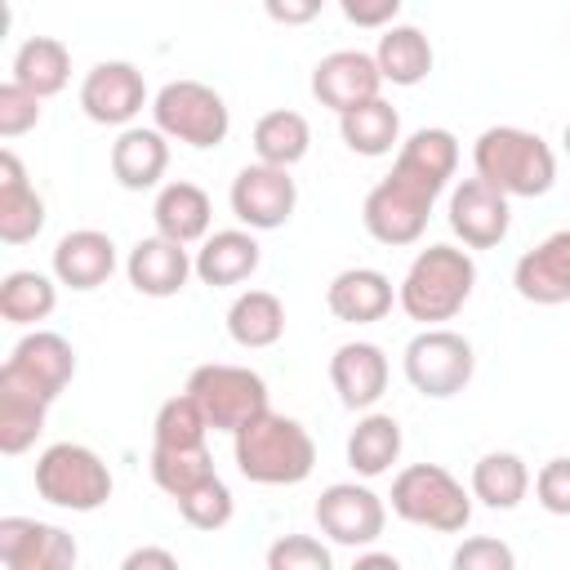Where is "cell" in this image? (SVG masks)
<instances>
[{"label": "cell", "instance_id": "obj_7", "mask_svg": "<svg viewBox=\"0 0 570 570\" xmlns=\"http://www.w3.org/2000/svg\"><path fill=\"white\" fill-rule=\"evenodd\" d=\"M401 370L410 379V387L428 401H450L459 396L472 374H476V352L463 334L445 330V325H423V334H414L405 343Z\"/></svg>", "mask_w": 570, "mask_h": 570}, {"label": "cell", "instance_id": "obj_15", "mask_svg": "<svg viewBox=\"0 0 570 570\" xmlns=\"http://www.w3.org/2000/svg\"><path fill=\"white\" fill-rule=\"evenodd\" d=\"M80 548L67 530L31 517H0V566L4 570H71Z\"/></svg>", "mask_w": 570, "mask_h": 570}, {"label": "cell", "instance_id": "obj_20", "mask_svg": "<svg viewBox=\"0 0 570 570\" xmlns=\"http://www.w3.org/2000/svg\"><path fill=\"white\" fill-rule=\"evenodd\" d=\"M392 303L396 289L379 267H343L325 289V307L343 325H374L392 312Z\"/></svg>", "mask_w": 570, "mask_h": 570}, {"label": "cell", "instance_id": "obj_4", "mask_svg": "<svg viewBox=\"0 0 570 570\" xmlns=\"http://www.w3.org/2000/svg\"><path fill=\"white\" fill-rule=\"evenodd\" d=\"M392 512L410 525L436 530V534H459L472 521V490L441 468V463H410L392 476Z\"/></svg>", "mask_w": 570, "mask_h": 570}, {"label": "cell", "instance_id": "obj_23", "mask_svg": "<svg viewBox=\"0 0 570 570\" xmlns=\"http://www.w3.org/2000/svg\"><path fill=\"white\" fill-rule=\"evenodd\" d=\"M169 169V138L156 125H125L111 142V178L125 191H147Z\"/></svg>", "mask_w": 570, "mask_h": 570}, {"label": "cell", "instance_id": "obj_42", "mask_svg": "<svg viewBox=\"0 0 570 570\" xmlns=\"http://www.w3.org/2000/svg\"><path fill=\"white\" fill-rule=\"evenodd\" d=\"M534 499L552 517H570V459L557 454L534 472Z\"/></svg>", "mask_w": 570, "mask_h": 570}, {"label": "cell", "instance_id": "obj_19", "mask_svg": "<svg viewBox=\"0 0 570 570\" xmlns=\"http://www.w3.org/2000/svg\"><path fill=\"white\" fill-rule=\"evenodd\" d=\"M111 272H116V240L98 227H76L53 245V281L76 294L107 285Z\"/></svg>", "mask_w": 570, "mask_h": 570}, {"label": "cell", "instance_id": "obj_18", "mask_svg": "<svg viewBox=\"0 0 570 570\" xmlns=\"http://www.w3.org/2000/svg\"><path fill=\"white\" fill-rule=\"evenodd\" d=\"M196 272V258L187 254V245L183 240H169V236H142L134 249H129V258H125V276H129V285L138 289V294H147V298H174L183 285H187V276Z\"/></svg>", "mask_w": 570, "mask_h": 570}, {"label": "cell", "instance_id": "obj_44", "mask_svg": "<svg viewBox=\"0 0 570 570\" xmlns=\"http://www.w3.org/2000/svg\"><path fill=\"white\" fill-rule=\"evenodd\" d=\"M263 9H267V18L281 22V27H307V22L321 18L325 0H263Z\"/></svg>", "mask_w": 570, "mask_h": 570}, {"label": "cell", "instance_id": "obj_43", "mask_svg": "<svg viewBox=\"0 0 570 570\" xmlns=\"http://www.w3.org/2000/svg\"><path fill=\"white\" fill-rule=\"evenodd\" d=\"M334 4L343 9V18H347L352 27L383 31V27H392V22H396V13H401V4H405V0H334Z\"/></svg>", "mask_w": 570, "mask_h": 570}, {"label": "cell", "instance_id": "obj_8", "mask_svg": "<svg viewBox=\"0 0 570 570\" xmlns=\"http://www.w3.org/2000/svg\"><path fill=\"white\" fill-rule=\"evenodd\" d=\"M187 392L200 401L214 432H240L254 414L267 410V383L249 365H227V361L196 365L187 374Z\"/></svg>", "mask_w": 570, "mask_h": 570}, {"label": "cell", "instance_id": "obj_37", "mask_svg": "<svg viewBox=\"0 0 570 570\" xmlns=\"http://www.w3.org/2000/svg\"><path fill=\"white\" fill-rule=\"evenodd\" d=\"M205 436H209V419L187 387L156 410L151 445H205Z\"/></svg>", "mask_w": 570, "mask_h": 570}, {"label": "cell", "instance_id": "obj_38", "mask_svg": "<svg viewBox=\"0 0 570 570\" xmlns=\"http://www.w3.org/2000/svg\"><path fill=\"white\" fill-rule=\"evenodd\" d=\"M174 503H178L183 521L196 525V530H223L232 521V512H236V499H232V490H227V481L218 472L205 476L200 485H191L187 494H178Z\"/></svg>", "mask_w": 570, "mask_h": 570}, {"label": "cell", "instance_id": "obj_41", "mask_svg": "<svg viewBox=\"0 0 570 570\" xmlns=\"http://www.w3.org/2000/svg\"><path fill=\"white\" fill-rule=\"evenodd\" d=\"M450 566H454V570H512V566H517V552H512L503 539L476 534V539H463V543L454 548Z\"/></svg>", "mask_w": 570, "mask_h": 570}, {"label": "cell", "instance_id": "obj_6", "mask_svg": "<svg viewBox=\"0 0 570 570\" xmlns=\"http://www.w3.org/2000/svg\"><path fill=\"white\" fill-rule=\"evenodd\" d=\"M36 494L53 508H67V512H94L111 499V468L89 450V445H76V441H58L49 445L40 459H36Z\"/></svg>", "mask_w": 570, "mask_h": 570}, {"label": "cell", "instance_id": "obj_10", "mask_svg": "<svg viewBox=\"0 0 570 570\" xmlns=\"http://www.w3.org/2000/svg\"><path fill=\"white\" fill-rule=\"evenodd\" d=\"M76 379V347L53 330H31L13 343L9 361L0 365V387L31 392L40 401H58Z\"/></svg>", "mask_w": 570, "mask_h": 570}, {"label": "cell", "instance_id": "obj_45", "mask_svg": "<svg viewBox=\"0 0 570 570\" xmlns=\"http://www.w3.org/2000/svg\"><path fill=\"white\" fill-rule=\"evenodd\" d=\"M120 566L125 570H178V557L169 548H134Z\"/></svg>", "mask_w": 570, "mask_h": 570}, {"label": "cell", "instance_id": "obj_13", "mask_svg": "<svg viewBox=\"0 0 570 570\" xmlns=\"http://www.w3.org/2000/svg\"><path fill=\"white\" fill-rule=\"evenodd\" d=\"M508 227H512V196L508 191H499L481 174L450 187V232L468 249H494V245H503Z\"/></svg>", "mask_w": 570, "mask_h": 570}, {"label": "cell", "instance_id": "obj_31", "mask_svg": "<svg viewBox=\"0 0 570 570\" xmlns=\"http://www.w3.org/2000/svg\"><path fill=\"white\" fill-rule=\"evenodd\" d=\"M530 494V468L512 450H490L472 463V499L494 512H512Z\"/></svg>", "mask_w": 570, "mask_h": 570}, {"label": "cell", "instance_id": "obj_24", "mask_svg": "<svg viewBox=\"0 0 570 570\" xmlns=\"http://www.w3.org/2000/svg\"><path fill=\"white\" fill-rule=\"evenodd\" d=\"M258 263H263V249H258V240H254L249 227L214 232V236H205L200 249H196V276H200V285H209V289H227V285L249 281V276L258 272Z\"/></svg>", "mask_w": 570, "mask_h": 570}, {"label": "cell", "instance_id": "obj_46", "mask_svg": "<svg viewBox=\"0 0 570 570\" xmlns=\"http://www.w3.org/2000/svg\"><path fill=\"white\" fill-rule=\"evenodd\" d=\"M374 566L396 570V557L392 552H356V570H374Z\"/></svg>", "mask_w": 570, "mask_h": 570}, {"label": "cell", "instance_id": "obj_12", "mask_svg": "<svg viewBox=\"0 0 570 570\" xmlns=\"http://www.w3.org/2000/svg\"><path fill=\"white\" fill-rule=\"evenodd\" d=\"M316 525L330 543L343 548H370L387 525V503L356 481H334L316 499Z\"/></svg>", "mask_w": 570, "mask_h": 570}, {"label": "cell", "instance_id": "obj_2", "mask_svg": "<svg viewBox=\"0 0 570 570\" xmlns=\"http://www.w3.org/2000/svg\"><path fill=\"white\" fill-rule=\"evenodd\" d=\"M476 285V263L459 245H428L405 267V281L396 285V303L419 325H441L463 312Z\"/></svg>", "mask_w": 570, "mask_h": 570}, {"label": "cell", "instance_id": "obj_3", "mask_svg": "<svg viewBox=\"0 0 570 570\" xmlns=\"http://www.w3.org/2000/svg\"><path fill=\"white\" fill-rule=\"evenodd\" d=\"M472 169L494 183L508 196L534 200L543 191H552L557 183V156L552 147L521 125H490L476 142H472Z\"/></svg>", "mask_w": 570, "mask_h": 570}, {"label": "cell", "instance_id": "obj_39", "mask_svg": "<svg viewBox=\"0 0 570 570\" xmlns=\"http://www.w3.org/2000/svg\"><path fill=\"white\" fill-rule=\"evenodd\" d=\"M267 570H334V552L312 534H281L267 548Z\"/></svg>", "mask_w": 570, "mask_h": 570}, {"label": "cell", "instance_id": "obj_11", "mask_svg": "<svg viewBox=\"0 0 570 570\" xmlns=\"http://www.w3.org/2000/svg\"><path fill=\"white\" fill-rule=\"evenodd\" d=\"M232 214L249 227V232H276L289 223L294 205H298V183L289 178L285 165H267V160H254L245 165L236 178H232Z\"/></svg>", "mask_w": 570, "mask_h": 570}, {"label": "cell", "instance_id": "obj_29", "mask_svg": "<svg viewBox=\"0 0 570 570\" xmlns=\"http://www.w3.org/2000/svg\"><path fill=\"white\" fill-rule=\"evenodd\" d=\"M227 334L236 347H276L285 334V303L272 289H245L227 307Z\"/></svg>", "mask_w": 570, "mask_h": 570}, {"label": "cell", "instance_id": "obj_30", "mask_svg": "<svg viewBox=\"0 0 570 570\" xmlns=\"http://www.w3.org/2000/svg\"><path fill=\"white\" fill-rule=\"evenodd\" d=\"M401 459V423L392 414L365 410L347 432V468L356 476H383Z\"/></svg>", "mask_w": 570, "mask_h": 570}, {"label": "cell", "instance_id": "obj_35", "mask_svg": "<svg viewBox=\"0 0 570 570\" xmlns=\"http://www.w3.org/2000/svg\"><path fill=\"white\" fill-rule=\"evenodd\" d=\"M205 476H214V459L209 445H151V481L178 499L191 485H200Z\"/></svg>", "mask_w": 570, "mask_h": 570}, {"label": "cell", "instance_id": "obj_36", "mask_svg": "<svg viewBox=\"0 0 570 570\" xmlns=\"http://www.w3.org/2000/svg\"><path fill=\"white\" fill-rule=\"evenodd\" d=\"M45 414H49V401L18 387H0V450L4 454L31 450L36 436L45 432Z\"/></svg>", "mask_w": 570, "mask_h": 570}, {"label": "cell", "instance_id": "obj_1", "mask_svg": "<svg viewBox=\"0 0 570 570\" xmlns=\"http://www.w3.org/2000/svg\"><path fill=\"white\" fill-rule=\"evenodd\" d=\"M232 454H236L240 476L254 485H298L316 468L312 432L298 419L276 414L272 405L254 414L240 432H232Z\"/></svg>", "mask_w": 570, "mask_h": 570}, {"label": "cell", "instance_id": "obj_32", "mask_svg": "<svg viewBox=\"0 0 570 570\" xmlns=\"http://www.w3.org/2000/svg\"><path fill=\"white\" fill-rule=\"evenodd\" d=\"M338 134H343L347 151H356V156H387L392 147H401V111L379 94V98L343 111Z\"/></svg>", "mask_w": 570, "mask_h": 570}, {"label": "cell", "instance_id": "obj_28", "mask_svg": "<svg viewBox=\"0 0 570 570\" xmlns=\"http://www.w3.org/2000/svg\"><path fill=\"white\" fill-rule=\"evenodd\" d=\"M9 80L27 85L40 98H53L71 80V49L58 36H27L13 53V76Z\"/></svg>", "mask_w": 570, "mask_h": 570}, {"label": "cell", "instance_id": "obj_47", "mask_svg": "<svg viewBox=\"0 0 570 570\" xmlns=\"http://www.w3.org/2000/svg\"><path fill=\"white\" fill-rule=\"evenodd\" d=\"M561 147H566V156H570V120H566V129H561Z\"/></svg>", "mask_w": 570, "mask_h": 570}, {"label": "cell", "instance_id": "obj_14", "mask_svg": "<svg viewBox=\"0 0 570 570\" xmlns=\"http://www.w3.org/2000/svg\"><path fill=\"white\" fill-rule=\"evenodd\" d=\"M147 107V80L134 62L111 58L85 71L80 80V111L94 125H129Z\"/></svg>", "mask_w": 570, "mask_h": 570}, {"label": "cell", "instance_id": "obj_25", "mask_svg": "<svg viewBox=\"0 0 570 570\" xmlns=\"http://www.w3.org/2000/svg\"><path fill=\"white\" fill-rule=\"evenodd\" d=\"M45 232V200L27 183V169L13 151H0V240L27 245Z\"/></svg>", "mask_w": 570, "mask_h": 570}, {"label": "cell", "instance_id": "obj_27", "mask_svg": "<svg viewBox=\"0 0 570 570\" xmlns=\"http://www.w3.org/2000/svg\"><path fill=\"white\" fill-rule=\"evenodd\" d=\"M374 62H379L383 80L410 89V85L428 80L436 53H432V40H428L419 27H410V22H392V27H383V36H379Z\"/></svg>", "mask_w": 570, "mask_h": 570}, {"label": "cell", "instance_id": "obj_16", "mask_svg": "<svg viewBox=\"0 0 570 570\" xmlns=\"http://www.w3.org/2000/svg\"><path fill=\"white\" fill-rule=\"evenodd\" d=\"M383 89V71L374 62V53L361 49H334L312 67V98L330 111H352L370 98H379Z\"/></svg>", "mask_w": 570, "mask_h": 570}, {"label": "cell", "instance_id": "obj_33", "mask_svg": "<svg viewBox=\"0 0 570 570\" xmlns=\"http://www.w3.org/2000/svg\"><path fill=\"white\" fill-rule=\"evenodd\" d=\"M249 138H254V156L258 160L294 169L307 156V147H312V125H307V116H298L289 107H276V111L258 116Z\"/></svg>", "mask_w": 570, "mask_h": 570}, {"label": "cell", "instance_id": "obj_5", "mask_svg": "<svg viewBox=\"0 0 570 570\" xmlns=\"http://www.w3.org/2000/svg\"><path fill=\"white\" fill-rule=\"evenodd\" d=\"M151 125L169 142H187L196 151H209V147L227 142L232 111H227L223 94L209 89L205 80H169L151 98Z\"/></svg>", "mask_w": 570, "mask_h": 570}, {"label": "cell", "instance_id": "obj_34", "mask_svg": "<svg viewBox=\"0 0 570 570\" xmlns=\"http://www.w3.org/2000/svg\"><path fill=\"white\" fill-rule=\"evenodd\" d=\"M53 307H58V285L45 272L22 267L0 281V316L9 325H36V321L53 316Z\"/></svg>", "mask_w": 570, "mask_h": 570}, {"label": "cell", "instance_id": "obj_21", "mask_svg": "<svg viewBox=\"0 0 570 570\" xmlns=\"http://www.w3.org/2000/svg\"><path fill=\"white\" fill-rule=\"evenodd\" d=\"M330 383L347 410H374L387 392V356L379 343H343L330 356Z\"/></svg>", "mask_w": 570, "mask_h": 570}, {"label": "cell", "instance_id": "obj_26", "mask_svg": "<svg viewBox=\"0 0 570 570\" xmlns=\"http://www.w3.org/2000/svg\"><path fill=\"white\" fill-rule=\"evenodd\" d=\"M151 223L160 236L169 240H183V245H196L209 236V223H214V205L205 196V187L178 178V183H165L151 200Z\"/></svg>", "mask_w": 570, "mask_h": 570}, {"label": "cell", "instance_id": "obj_22", "mask_svg": "<svg viewBox=\"0 0 570 570\" xmlns=\"http://www.w3.org/2000/svg\"><path fill=\"white\" fill-rule=\"evenodd\" d=\"M396 174L414 178L419 187H428L432 196H441L459 169V138L441 125H423L414 129L401 147H396V160H392Z\"/></svg>", "mask_w": 570, "mask_h": 570}, {"label": "cell", "instance_id": "obj_17", "mask_svg": "<svg viewBox=\"0 0 570 570\" xmlns=\"http://www.w3.org/2000/svg\"><path fill=\"white\" fill-rule=\"evenodd\" d=\"M512 285L534 307L570 303V227L543 236L534 249H525L512 267Z\"/></svg>", "mask_w": 570, "mask_h": 570}, {"label": "cell", "instance_id": "obj_40", "mask_svg": "<svg viewBox=\"0 0 570 570\" xmlns=\"http://www.w3.org/2000/svg\"><path fill=\"white\" fill-rule=\"evenodd\" d=\"M40 94H31L27 85L18 80H4L0 85V138H22L27 129L40 125Z\"/></svg>", "mask_w": 570, "mask_h": 570}, {"label": "cell", "instance_id": "obj_9", "mask_svg": "<svg viewBox=\"0 0 570 570\" xmlns=\"http://www.w3.org/2000/svg\"><path fill=\"white\" fill-rule=\"evenodd\" d=\"M432 191L428 187H419L414 178H405V174H387V178H379L374 187H370V196H365V205H361V223H365V232L379 240V245H392V249H401V245H414L423 232H428V218H432Z\"/></svg>", "mask_w": 570, "mask_h": 570}]
</instances>
